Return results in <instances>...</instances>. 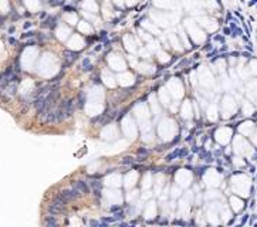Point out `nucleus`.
<instances>
[{"instance_id":"obj_1","label":"nucleus","mask_w":257,"mask_h":227,"mask_svg":"<svg viewBox=\"0 0 257 227\" xmlns=\"http://www.w3.org/2000/svg\"><path fill=\"white\" fill-rule=\"evenodd\" d=\"M48 212L51 213V214H54V216L61 214V213H64V206L60 205V203H55V201H51L48 205Z\"/></svg>"},{"instance_id":"obj_2","label":"nucleus","mask_w":257,"mask_h":227,"mask_svg":"<svg viewBox=\"0 0 257 227\" xmlns=\"http://www.w3.org/2000/svg\"><path fill=\"white\" fill-rule=\"evenodd\" d=\"M61 194L67 199V201H68V200H74L75 197H78V196H80V192L73 187V189H66V190H62Z\"/></svg>"},{"instance_id":"obj_3","label":"nucleus","mask_w":257,"mask_h":227,"mask_svg":"<svg viewBox=\"0 0 257 227\" xmlns=\"http://www.w3.org/2000/svg\"><path fill=\"white\" fill-rule=\"evenodd\" d=\"M73 187H74V189H77L80 193H87V192H88V187H87V185H85L84 182H81V180H78V182H74Z\"/></svg>"},{"instance_id":"obj_4","label":"nucleus","mask_w":257,"mask_h":227,"mask_svg":"<svg viewBox=\"0 0 257 227\" xmlns=\"http://www.w3.org/2000/svg\"><path fill=\"white\" fill-rule=\"evenodd\" d=\"M66 60H67V61H68V62L74 61V60H75V53L67 51V53H66Z\"/></svg>"},{"instance_id":"obj_5","label":"nucleus","mask_w":257,"mask_h":227,"mask_svg":"<svg viewBox=\"0 0 257 227\" xmlns=\"http://www.w3.org/2000/svg\"><path fill=\"white\" fill-rule=\"evenodd\" d=\"M44 223L47 224V226H57V220H54L53 217H47V219L44 220Z\"/></svg>"},{"instance_id":"obj_6","label":"nucleus","mask_w":257,"mask_h":227,"mask_svg":"<svg viewBox=\"0 0 257 227\" xmlns=\"http://www.w3.org/2000/svg\"><path fill=\"white\" fill-rule=\"evenodd\" d=\"M9 43H10V44H16V40H14V38H11V37H10V38H9Z\"/></svg>"}]
</instances>
